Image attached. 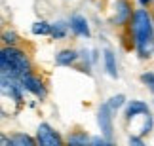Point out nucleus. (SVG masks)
<instances>
[{"mask_svg": "<svg viewBox=\"0 0 154 146\" xmlns=\"http://www.w3.org/2000/svg\"><path fill=\"white\" fill-rule=\"evenodd\" d=\"M112 110L110 106L106 103H103L101 106H99L97 110V125H99V129H101V135L105 139H112V135H114V125H112Z\"/></svg>", "mask_w": 154, "mask_h": 146, "instance_id": "6", "label": "nucleus"}, {"mask_svg": "<svg viewBox=\"0 0 154 146\" xmlns=\"http://www.w3.org/2000/svg\"><path fill=\"white\" fill-rule=\"evenodd\" d=\"M67 146H91V137L86 131H72L67 139Z\"/></svg>", "mask_w": 154, "mask_h": 146, "instance_id": "11", "label": "nucleus"}, {"mask_svg": "<svg viewBox=\"0 0 154 146\" xmlns=\"http://www.w3.org/2000/svg\"><path fill=\"white\" fill-rule=\"evenodd\" d=\"M69 28H70V25L67 21H55V23H51V34L50 36L55 38V40H63L65 36H67Z\"/></svg>", "mask_w": 154, "mask_h": 146, "instance_id": "13", "label": "nucleus"}, {"mask_svg": "<svg viewBox=\"0 0 154 146\" xmlns=\"http://www.w3.org/2000/svg\"><path fill=\"white\" fill-rule=\"evenodd\" d=\"M17 40H19V36H17L14 31H4V34H2V42H4V46H15Z\"/></svg>", "mask_w": 154, "mask_h": 146, "instance_id": "17", "label": "nucleus"}, {"mask_svg": "<svg viewBox=\"0 0 154 146\" xmlns=\"http://www.w3.org/2000/svg\"><path fill=\"white\" fill-rule=\"evenodd\" d=\"M70 31H72L76 36H84V38H90L91 36V31H90V23L82 13H72L70 15Z\"/></svg>", "mask_w": 154, "mask_h": 146, "instance_id": "7", "label": "nucleus"}, {"mask_svg": "<svg viewBox=\"0 0 154 146\" xmlns=\"http://www.w3.org/2000/svg\"><path fill=\"white\" fill-rule=\"evenodd\" d=\"M143 114H149V104H146L145 101L133 99V101H129L126 104V110H124V120L129 124L131 120H135L137 116H143Z\"/></svg>", "mask_w": 154, "mask_h": 146, "instance_id": "8", "label": "nucleus"}, {"mask_svg": "<svg viewBox=\"0 0 154 146\" xmlns=\"http://www.w3.org/2000/svg\"><path fill=\"white\" fill-rule=\"evenodd\" d=\"M103 65H105V70L110 78H118V65H116V55L110 48H105L103 49Z\"/></svg>", "mask_w": 154, "mask_h": 146, "instance_id": "10", "label": "nucleus"}, {"mask_svg": "<svg viewBox=\"0 0 154 146\" xmlns=\"http://www.w3.org/2000/svg\"><path fill=\"white\" fill-rule=\"evenodd\" d=\"M152 19H154V11H152Z\"/></svg>", "mask_w": 154, "mask_h": 146, "instance_id": "21", "label": "nucleus"}, {"mask_svg": "<svg viewBox=\"0 0 154 146\" xmlns=\"http://www.w3.org/2000/svg\"><path fill=\"white\" fill-rule=\"evenodd\" d=\"M139 80H141V84H143V85H146V87H149V89L154 93V72H143V74H141L139 76Z\"/></svg>", "mask_w": 154, "mask_h": 146, "instance_id": "16", "label": "nucleus"}, {"mask_svg": "<svg viewBox=\"0 0 154 146\" xmlns=\"http://www.w3.org/2000/svg\"><path fill=\"white\" fill-rule=\"evenodd\" d=\"M129 34L133 48L141 59H149L154 53V19L149 10H135L133 19L129 23Z\"/></svg>", "mask_w": 154, "mask_h": 146, "instance_id": "1", "label": "nucleus"}, {"mask_svg": "<svg viewBox=\"0 0 154 146\" xmlns=\"http://www.w3.org/2000/svg\"><path fill=\"white\" fill-rule=\"evenodd\" d=\"M106 104L110 106L112 112H116V110H120L124 104H126V95H122V93H118V95H112L109 101H106Z\"/></svg>", "mask_w": 154, "mask_h": 146, "instance_id": "15", "label": "nucleus"}, {"mask_svg": "<svg viewBox=\"0 0 154 146\" xmlns=\"http://www.w3.org/2000/svg\"><path fill=\"white\" fill-rule=\"evenodd\" d=\"M139 2H141V6H143V8H146V6H149V4H152L154 0H139Z\"/></svg>", "mask_w": 154, "mask_h": 146, "instance_id": "20", "label": "nucleus"}, {"mask_svg": "<svg viewBox=\"0 0 154 146\" xmlns=\"http://www.w3.org/2000/svg\"><path fill=\"white\" fill-rule=\"evenodd\" d=\"M128 142H129V146H145L143 137H139V135H129Z\"/></svg>", "mask_w": 154, "mask_h": 146, "instance_id": "19", "label": "nucleus"}, {"mask_svg": "<svg viewBox=\"0 0 154 146\" xmlns=\"http://www.w3.org/2000/svg\"><path fill=\"white\" fill-rule=\"evenodd\" d=\"M133 6L129 0H114L112 6V17H110V25L114 27H124L129 25L133 19Z\"/></svg>", "mask_w": 154, "mask_h": 146, "instance_id": "3", "label": "nucleus"}, {"mask_svg": "<svg viewBox=\"0 0 154 146\" xmlns=\"http://www.w3.org/2000/svg\"><path fill=\"white\" fill-rule=\"evenodd\" d=\"M31 31H32V34H40V36H48V34H51V23H48V21H36L34 25L31 27Z\"/></svg>", "mask_w": 154, "mask_h": 146, "instance_id": "14", "label": "nucleus"}, {"mask_svg": "<svg viewBox=\"0 0 154 146\" xmlns=\"http://www.w3.org/2000/svg\"><path fill=\"white\" fill-rule=\"evenodd\" d=\"M78 59H80V51L67 48V49H61L55 55V65L57 67H70V65H74Z\"/></svg>", "mask_w": 154, "mask_h": 146, "instance_id": "9", "label": "nucleus"}, {"mask_svg": "<svg viewBox=\"0 0 154 146\" xmlns=\"http://www.w3.org/2000/svg\"><path fill=\"white\" fill-rule=\"evenodd\" d=\"M19 84L23 85V89H25V91L32 93V95L36 97V99H40V101H44V99L48 97V87H46L44 80L40 78V76H36V74L29 72L25 76H21Z\"/></svg>", "mask_w": 154, "mask_h": 146, "instance_id": "4", "label": "nucleus"}, {"mask_svg": "<svg viewBox=\"0 0 154 146\" xmlns=\"http://www.w3.org/2000/svg\"><path fill=\"white\" fill-rule=\"evenodd\" d=\"M91 146H110V142H109V139L99 135V137H91Z\"/></svg>", "mask_w": 154, "mask_h": 146, "instance_id": "18", "label": "nucleus"}, {"mask_svg": "<svg viewBox=\"0 0 154 146\" xmlns=\"http://www.w3.org/2000/svg\"><path fill=\"white\" fill-rule=\"evenodd\" d=\"M36 142H38V146H65L61 135L46 121L40 124L36 129Z\"/></svg>", "mask_w": 154, "mask_h": 146, "instance_id": "5", "label": "nucleus"}, {"mask_svg": "<svg viewBox=\"0 0 154 146\" xmlns=\"http://www.w3.org/2000/svg\"><path fill=\"white\" fill-rule=\"evenodd\" d=\"M10 141H11V146H38L36 139H32L27 133H14L10 137Z\"/></svg>", "mask_w": 154, "mask_h": 146, "instance_id": "12", "label": "nucleus"}, {"mask_svg": "<svg viewBox=\"0 0 154 146\" xmlns=\"http://www.w3.org/2000/svg\"><path fill=\"white\" fill-rule=\"evenodd\" d=\"M32 70L29 55L17 46H4L0 51V76H10V78L19 80Z\"/></svg>", "mask_w": 154, "mask_h": 146, "instance_id": "2", "label": "nucleus"}]
</instances>
